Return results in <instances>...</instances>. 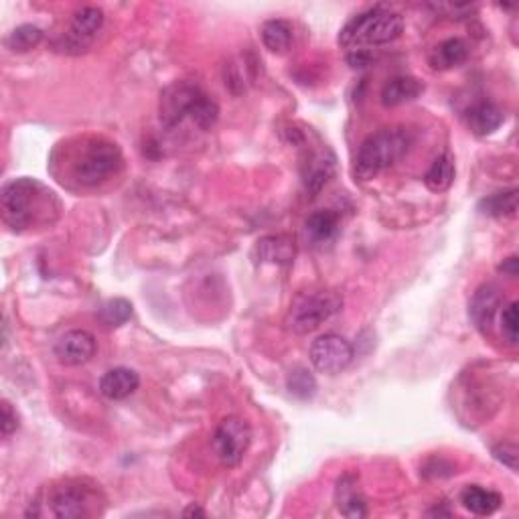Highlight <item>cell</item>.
Instances as JSON below:
<instances>
[{
    "instance_id": "cell-17",
    "label": "cell",
    "mask_w": 519,
    "mask_h": 519,
    "mask_svg": "<svg viewBox=\"0 0 519 519\" xmlns=\"http://www.w3.org/2000/svg\"><path fill=\"white\" fill-rule=\"evenodd\" d=\"M424 92V84L418 82L416 77H394L384 85L381 90V104L386 108H395L408 102H414V100Z\"/></svg>"
},
{
    "instance_id": "cell-23",
    "label": "cell",
    "mask_w": 519,
    "mask_h": 519,
    "mask_svg": "<svg viewBox=\"0 0 519 519\" xmlns=\"http://www.w3.org/2000/svg\"><path fill=\"white\" fill-rule=\"evenodd\" d=\"M479 209L491 218H515L517 213V189L493 193L479 204Z\"/></svg>"
},
{
    "instance_id": "cell-15",
    "label": "cell",
    "mask_w": 519,
    "mask_h": 519,
    "mask_svg": "<svg viewBox=\"0 0 519 519\" xmlns=\"http://www.w3.org/2000/svg\"><path fill=\"white\" fill-rule=\"evenodd\" d=\"M104 25V12L96 9V6H84L79 9L74 19H71V28H69V39L76 43V45H88V43L96 37L100 28Z\"/></svg>"
},
{
    "instance_id": "cell-2",
    "label": "cell",
    "mask_w": 519,
    "mask_h": 519,
    "mask_svg": "<svg viewBox=\"0 0 519 519\" xmlns=\"http://www.w3.org/2000/svg\"><path fill=\"white\" fill-rule=\"evenodd\" d=\"M412 139L403 128H381L367 136L355 156V177L370 181L408 153Z\"/></svg>"
},
{
    "instance_id": "cell-19",
    "label": "cell",
    "mask_w": 519,
    "mask_h": 519,
    "mask_svg": "<svg viewBox=\"0 0 519 519\" xmlns=\"http://www.w3.org/2000/svg\"><path fill=\"white\" fill-rule=\"evenodd\" d=\"M460 503H463V507L475 515H491L501 507L503 497L497 491H493V489H485L481 485H468L465 487V491L460 493Z\"/></svg>"
},
{
    "instance_id": "cell-27",
    "label": "cell",
    "mask_w": 519,
    "mask_h": 519,
    "mask_svg": "<svg viewBox=\"0 0 519 519\" xmlns=\"http://www.w3.org/2000/svg\"><path fill=\"white\" fill-rule=\"evenodd\" d=\"M132 315V305L126 299H112L100 308V321L106 327H122Z\"/></svg>"
},
{
    "instance_id": "cell-20",
    "label": "cell",
    "mask_w": 519,
    "mask_h": 519,
    "mask_svg": "<svg viewBox=\"0 0 519 519\" xmlns=\"http://www.w3.org/2000/svg\"><path fill=\"white\" fill-rule=\"evenodd\" d=\"M454 175H457V169H454L452 155L443 153L430 164L427 175H424V185H427L432 193H444L449 191L451 185L454 183Z\"/></svg>"
},
{
    "instance_id": "cell-31",
    "label": "cell",
    "mask_w": 519,
    "mask_h": 519,
    "mask_svg": "<svg viewBox=\"0 0 519 519\" xmlns=\"http://www.w3.org/2000/svg\"><path fill=\"white\" fill-rule=\"evenodd\" d=\"M0 428H3V436H11L12 432H17L19 428V416L14 412L9 402H3V422H0Z\"/></svg>"
},
{
    "instance_id": "cell-10",
    "label": "cell",
    "mask_w": 519,
    "mask_h": 519,
    "mask_svg": "<svg viewBox=\"0 0 519 519\" xmlns=\"http://www.w3.org/2000/svg\"><path fill=\"white\" fill-rule=\"evenodd\" d=\"M55 357L60 363L77 367L88 363L90 359L96 355V337L90 331L74 329L61 335L55 343Z\"/></svg>"
},
{
    "instance_id": "cell-30",
    "label": "cell",
    "mask_w": 519,
    "mask_h": 519,
    "mask_svg": "<svg viewBox=\"0 0 519 519\" xmlns=\"http://www.w3.org/2000/svg\"><path fill=\"white\" fill-rule=\"evenodd\" d=\"M517 454L519 451L514 443H501L493 449V457L499 460V463L509 467L511 471H515L517 468Z\"/></svg>"
},
{
    "instance_id": "cell-34",
    "label": "cell",
    "mask_w": 519,
    "mask_h": 519,
    "mask_svg": "<svg viewBox=\"0 0 519 519\" xmlns=\"http://www.w3.org/2000/svg\"><path fill=\"white\" fill-rule=\"evenodd\" d=\"M183 515H185V517H195V515H197V517H204V515H205V511L201 509V507H197V506H191V507H187V509L183 511Z\"/></svg>"
},
{
    "instance_id": "cell-4",
    "label": "cell",
    "mask_w": 519,
    "mask_h": 519,
    "mask_svg": "<svg viewBox=\"0 0 519 519\" xmlns=\"http://www.w3.org/2000/svg\"><path fill=\"white\" fill-rule=\"evenodd\" d=\"M343 308V297L335 291H305L291 302L286 315V329L297 335L313 333Z\"/></svg>"
},
{
    "instance_id": "cell-28",
    "label": "cell",
    "mask_w": 519,
    "mask_h": 519,
    "mask_svg": "<svg viewBox=\"0 0 519 519\" xmlns=\"http://www.w3.org/2000/svg\"><path fill=\"white\" fill-rule=\"evenodd\" d=\"M189 118L201 130H209L212 126H215V122H218L220 118V106L215 104L212 98L205 96V93H201V98L193 106Z\"/></svg>"
},
{
    "instance_id": "cell-21",
    "label": "cell",
    "mask_w": 519,
    "mask_h": 519,
    "mask_svg": "<svg viewBox=\"0 0 519 519\" xmlns=\"http://www.w3.org/2000/svg\"><path fill=\"white\" fill-rule=\"evenodd\" d=\"M305 232L311 242L327 244L339 234V215L335 212H329V209L315 212L313 215H308Z\"/></svg>"
},
{
    "instance_id": "cell-12",
    "label": "cell",
    "mask_w": 519,
    "mask_h": 519,
    "mask_svg": "<svg viewBox=\"0 0 519 519\" xmlns=\"http://www.w3.org/2000/svg\"><path fill=\"white\" fill-rule=\"evenodd\" d=\"M140 386V378L134 370L128 367H116V370L106 371L100 379V392L108 400H126Z\"/></svg>"
},
{
    "instance_id": "cell-5",
    "label": "cell",
    "mask_w": 519,
    "mask_h": 519,
    "mask_svg": "<svg viewBox=\"0 0 519 519\" xmlns=\"http://www.w3.org/2000/svg\"><path fill=\"white\" fill-rule=\"evenodd\" d=\"M122 167V153L116 142L106 139H92L84 144L76 156L71 171L82 185H98L118 172Z\"/></svg>"
},
{
    "instance_id": "cell-11",
    "label": "cell",
    "mask_w": 519,
    "mask_h": 519,
    "mask_svg": "<svg viewBox=\"0 0 519 519\" xmlns=\"http://www.w3.org/2000/svg\"><path fill=\"white\" fill-rule=\"evenodd\" d=\"M499 305H501V294L495 286L491 284L481 286L479 291L475 292L471 307H468V315H471L475 327H477L481 333H487V331L491 329L495 313H497V308H499Z\"/></svg>"
},
{
    "instance_id": "cell-1",
    "label": "cell",
    "mask_w": 519,
    "mask_h": 519,
    "mask_svg": "<svg viewBox=\"0 0 519 519\" xmlns=\"http://www.w3.org/2000/svg\"><path fill=\"white\" fill-rule=\"evenodd\" d=\"M3 220L12 232L33 228L57 207L55 193L35 179H14L3 187Z\"/></svg>"
},
{
    "instance_id": "cell-14",
    "label": "cell",
    "mask_w": 519,
    "mask_h": 519,
    "mask_svg": "<svg viewBox=\"0 0 519 519\" xmlns=\"http://www.w3.org/2000/svg\"><path fill=\"white\" fill-rule=\"evenodd\" d=\"M335 501L337 509L341 511L345 517L357 519L367 515V503L363 499V495L359 493L357 479L353 477V475H345V477L337 481Z\"/></svg>"
},
{
    "instance_id": "cell-25",
    "label": "cell",
    "mask_w": 519,
    "mask_h": 519,
    "mask_svg": "<svg viewBox=\"0 0 519 519\" xmlns=\"http://www.w3.org/2000/svg\"><path fill=\"white\" fill-rule=\"evenodd\" d=\"M43 41V31L35 25H20L9 33L4 39V45L14 53H27L39 45Z\"/></svg>"
},
{
    "instance_id": "cell-8",
    "label": "cell",
    "mask_w": 519,
    "mask_h": 519,
    "mask_svg": "<svg viewBox=\"0 0 519 519\" xmlns=\"http://www.w3.org/2000/svg\"><path fill=\"white\" fill-rule=\"evenodd\" d=\"M49 503H52V511L55 517L76 519L92 515L93 507L98 503V497L96 491L92 487H85L84 483L68 481L53 489L52 495H49Z\"/></svg>"
},
{
    "instance_id": "cell-32",
    "label": "cell",
    "mask_w": 519,
    "mask_h": 519,
    "mask_svg": "<svg viewBox=\"0 0 519 519\" xmlns=\"http://www.w3.org/2000/svg\"><path fill=\"white\" fill-rule=\"evenodd\" d=\"M351 68H367L371 63V53L367 49H353V53L347 55Z\"/></svg>"
},
{
    "instance_id": "cell-29",
    "label": "cell",
    "mask_w": 519,
    "mask_h": 519,
    "mask_svg": "<svg viewBox=\"0 0 519 519\" xmlns=\"http://www.w3.org/2000/svg\"><path fill=\"white\" fill-rule=\"evenodd\" d=\"M519 319H517V302H509V305L501 311V333L511 345H517L519 333Z\"/></svg>"
},
{
    "instance_id": "cell-33",
    "label": "cell",
    "mask_w": 519,
    "mask_h": 519,
    "mask_svg": "<svg viewBox=\"0 0 519 519\" xmlns=\"http://www.w3.org/2000/svg\"><path fill=\"white\" fill-rule=\"evenodd\" d=\"M499 272L506 274V276L515 278L517 272H519V260H517V256H511L507 260H503V264L499 266Z\"/></svg>"
},
{
    "instance_id": "cell-7",
    "label": "cell",
    "mask_w": 519,
    "mask_h": 519,
    "mask_svg": "<svg viewBox=\"0 0 519 519\" xmlns=\"http://www.w3.org/2000/svg\"><path fill=\"white\" fill-rule=\"evenodd\" d=\"M308 357H311V363L316 371L335 376V373L347 370L353 357H355V353H353L347 339L335 333H327L315 339L311 351H308Z\"/></svg>"
},
{
    "instance_id": "cell-22",
    "label": "cell",
    "mask_w": 519,
    "mask_h": 519,
    "mask_svg": "<svg viewBox=\"0 0 519 519\" xmlns=\"http://www.w3.org/2000/svg\"><path fill=\"white\" fill-rule=\"evenodd\" d=\"M262 43L272 53H284L292 45V25L283 19L266 20L262 25Z\"/></svg>"
},
{
    "instance_id": "cell-13",
    "label": "cell",
    "mask_w": 519,
    "mask_h": 519,
    "mask_svg": "<svg viewBox=\"0 0 519 519\" xmlns=\"http://www.w3.org/2000/svg\"><path fill=\"white\" fill-rule=\"evenodd\" d=\"M256 254L260 262L264 264H292L294 256H297V242H294V237L284 234L266 236L258 242Z\"/></svg>"
},
{
    "instance_id": "cell-24",
    "label": "cell",
    "mask_w": 519,
    "mask_h": 519,
    "mask_svg": "<svg viewBox=\"0 0 519 519\" xmlns=\"http://www.w3.org/2000/svg\"><path fill=\"white\" fill-rule=\"evenodd\" d=\"M333 158H327L324 153L313 155L307 161V171H305V185L311 193H319L324 185H327L329 177L333 175Z\"/></svg>"
},
{
    "instance_id": "cell-26",
    "label": "cell",
    "mask_w": 519,
    "mask_h": 519,
    "mask_svg": "<svg viewBox=\"0 0 519 519\" xmlns=\"http://www.w3.org/2000/svg\"><path fill=\"white\" fill-rule=\"evenodd\" d=\"M286 387H288V392H291L292 395H297V398L308 400V398H313L316 392V381L311 371L305 370V367H297V370H292L291 373H288Z\"/></svg>"
},
{
    "instance_id": "cell-16",
    "label": "cell",
    "mask_w": 519,
    "mask_h": 519,
    "mask_svg": "<svg viewBox=\"0 0 519 519\" xmlns=\"http://www.w3.org/2000/svg\"><path fill=\"white\" fill-rule=\"evenodd\" d=\"M503 120H506L503 110L493 102H479L468 108L467 112V124L471 128V132L477 136L493 134L503 124Z\"/></svg>"
},
{
    "instance_id": "cell-18",
    "label": "cell",
    "mask_w": 519,
    "mask_h": 519,
    "mask_svg": "<svg viewBox=\"0 0 519 519\" xmlns=\"http://www.w3.org/2000/svg\"><path fill=\"white\" fill-rule=\"evenodd\" d=\"M468 57V47L463 39H446L432 49L428 63L435 71H446L452 68H459L460 63H465Z\"/></svg>"
},
{
    "instance_id": "cell-9",
    "label": "cell",
    "mask_w": 519,
    "mask_h": 519,
    "mask_svg": "<svg viewBox=\"0 0 519 519\" xmlns=\"http://www.w3.org/2000/svg\"><path fill=\"white\" fill-rule=\"evenodd\" d=\"M197 85L187 82H175L169 88H164L161 93V102H158V118L164 128H177L181 122L189 116L193 106L201 98Z\"/></svg>"
},
{
    "instance_id": "cell-3",
    "label": "cell",
    "mask_w": 519,
    "mask_h": 519,
    "mask_svg": "<svg viewBox=\"0 0 519 519\" xmlns=\"http://www.w3.org/2000/svg\"><path fill=\"white\" fill-rule=\"evenodd\" d=\"M403 31V17L384 6L365 11L353 17L339 35V43L345 47L363 49V45H386L398 39Z\"/></svg>"
},
{
    "instance_id": "cell-6",
    "label": "cell",
    "mask_w": 519,
    "mask_h": 519,
    "mask_svg": "<svg viewBox=\"0 0 519 519\" xmlns=\"http://www.w3.org/2000/svg\"><path fill=\"white\" fill-rule=\"evenodd\" d=\"M252 444V428L242 418H226L213 435V451L226 467H237Z\"/></svg>"
}]
</instances>
